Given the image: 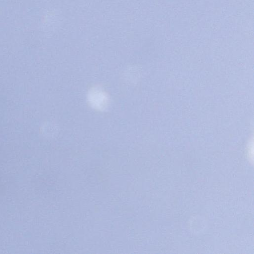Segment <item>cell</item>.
<instances>
[{
  "label": "cell",
  "instance_id": "cell-1",
  "mask_svg": "<svg viewBox=\"0 0 254 254\" xmlns=\"http://www.w3.org/2000/svg\"><path fill=\"white\" fill-rule=\"evenodd\" d=\"M88 99L90 105L93 108L99 110H104L109 103L107 94L98 87H94L90 90Z\"/></svg>",
  "mask_w": 254,
  "mask_h": 254
}]
</instances>
